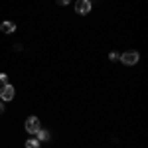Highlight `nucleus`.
Returning a JSON list of instances; mask_svg holds the SVG:
<instances>
[{"mask_svg": "<svg viewBox=\"0 0 148 148\" xmlns=\"http://www.w3.org/2000/svg\"><path fill=\"white\" fill-rule=\"evenodd\" d=\"M0 30H2L4 34H12V32L16 30V24H14V22H8V20H6V22L0 24Z\"/></svg>", "mask_w": 148, "mask_h": 148, "instance_id": "39448f33", "label": "nucleus"}, {"mask_svg": "<svg viewBox=\"0 0 148 148\" xmlns=\"http://www.w3.org/2000/svg\"><path fill=\"white\" fill-rule=\"evenodd\" d=\"M138 59H140V56H138V51H134V49H128V51H125L121 56V61L125 65H134V63H138Z\"/></svg>", "mask_w": 148, "mask_h": 148, "instance_id": "f03ea898", "label": "nucleus"}, {"mask_svg": "<svg viewBox=\"0 0 148 148\" xmlns=\"http://www.w3.org/2000/svg\"><path fill=\"white\" fill-rule=\"evenodd\" d=\"M2 113H4V103L0 101V114H2Z\"/></svg>", "mask_w": 148, "mask_h": 148, "instance_id": "9b49d317", "label": "nucleus"}, {"mask_svg": "<svg viewBox=\"0 0 148 148\" xmlns=\"http://www.w3.org/2000/svg\"><path fill=\"white\" fill-rule=\"evenodd\" d=\"M109 59H111V61H119V59H121V56H119L116 51H111V56H109Z\"/></svg>", "mask_w": 148, "mask_h": 148, "instance_id": "1a4fd4ad", "label": "nucleus"}, {"mask_svg": "<svg viewBox=\"0 0 148 148\" xmlns=\"http://www.w3.org/2000/svg\"><path fill=\"white\" fill-rule=\"evenodd\" d=\"M75 12L81 14V16L89 14V12H91V2H89V0H77V2H75Z\"/></svg>", "mask_w": 148, "mask_h": 148, "instance_id": "7ed1b4c3", "label": "nucleus"}, {"mask_svg": "<svg viewBox=\"0 0 148 148\" xmlns=\"http://www.w3.org/2000/svg\"><path fill=\"white\" fill-rule=\"evenodd\" d=\"M36 134H38V140H40V142H42V140H49V132H47V130H42V128H40Z\"/></svg>", "mask_w": 148, "mask_h": 148, "instance_id": "423d86ee", "label": "nucleus"}, {"mask_svg": "<svg viewBox=\"0 0 148 148\" xmlns=\"http://www.w3.org/2000/svg\"><path fill=\"white\" fill-rule=\"evenodd\" d=\"M57 4H59V6H67L69 4V0H56Z\"/></svg>", "mask_w": 148, "mask_h": 148, "instance_id": "9d476101", "label": "nucleus"}, {"mask_svg": "<svg viewBox=\"0 0 148 148\" xmlns=\"http://www.w3.org/2000/svg\"><path fill=\"white\" fill-rule=\"evenodd\" d=\"M4 85H8V75L6 73H0V87H4Z\"/></svg>", "mask_w": 148, "mask_h": 148, "instance_id": "6e6552de", "label": "nucleus"}, {"mask_svg": "<svg viewBox=\"0 0 148 148\" xmlns=\"http://www.w3.org/2000/svg\"><path fill=\"white\" fill-rule=\"evenodd\" d=\"M26 148H40V140H38V138H30V140H26Z\"/></svg>", "mask_w": 148, "mask_h": 148, "instance_id": "0eeeda50", "label": "nucleus"}, {"mask_svg": "<svg viewBox=\"0 0 148 148\" xmlns=\"http://www.w3.org/2000/svg\"><path fill=\"white\" fill-rule=\"evenodd\" d=\"M24 128H26V132L36 134V132L42 128V123H40V119H38V116H28V119H26V123H24Z\"/></svg>", "mask_w": 148, "mask_h": 148, "instance_id": "f257e3e1", "label": "nucleus"}, {"mask_svg": "<svg viewBox=\"0 0 148 148\" xmlns=\"http://www.w3.org/2000/svg\"><path fill=\"white\" fill-rule=\"evenodd\" d=\"M14 95H16V91H14V87H12L10 83H8V85H4V87L0 89V97H2V101H12V99H14Z\"/></svg>", "mask_w": 148, "mask_h": 148, "instance_id": "20e7f679", "label": "nucleus"}]
</instances>
